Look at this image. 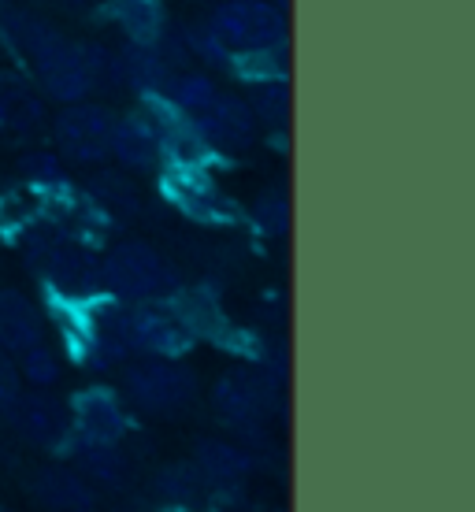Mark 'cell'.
Masks as SVG:
<instances>
[{"instance_id": "obj_1", "label": "cell", "mask_w": 475, "mask_h": 512, "mask_svg": "<svg viewBox=\"0 0 475 512\" xmlns=\"http://www.w3.org/2000/svg\"><path fill=\"white\" fill-rule=\"evenodd\" d=\"M101 290L119 305H164L179 290V271L149 242H119L101 260Z\"/></svg>"}, {"instance_id": "obj_2", "label": "cell", "mask_w": 475, "mask_h": 512, "mask_svg": "<svg viewBox=\"0 0 475 512\" xmlns=\"http://www.w3.org/2000/svg\"><path fill=\"white\" fill-rule=\"evenodd\" d=\"M208 34L227 56L271 52L286 41V19L271 0H227L208 15Z\"/></svg>"}, {"instance_id": "obj_3", "label": "cell", "mask_w": 475, "mask_h": 512, "mask_svg": "<svg viewBox=\"0 0 475 512\" xmlns=\"http://www.w3.org/2000/svg\"><path fill=\"white\" fill-rule=\"evenodd\" d=\"M26 256L34 260V268L45 275L52 290L67 301H90L93 294H101V264L82 245L34 234L26 242Z\"/></svg>"}, {"instance_id": "obj_4", "label": "cell", "mask_w": 475, "mask_h": 512, "mask_svg": "<svg viewBox=\"0 0 475 512\" xmlns=\"http://www.w3.org/2000/svg\"><path fill=\"white\" fill-rule=\"evenodd\" d=\"M123 390L138 409L153 412V416H175V412L190 409V401L197 397V379L179 360L149 357L130 364L123 375Z\"/></svg>"}, {"instance_id": "obj_5", "label": "cell", "mask_w": 475, "mask_h": 512, "mask_svg": "<svg viewBox=\"0 0 475 512\" xmlns=\"http://www.w3.org/2000/svg\"><path fill=\"white\" fill-rule=\"evenodd\" d=\"M271 401H275V386L257 368H231L212 386V412L231 431H257L268 420Z\"/></svg>"}, {"instance_id": "obj_6", "label": "cell", "mask_w": 475, "mask_h": 512, "mask_svg": "<svg viewBox=\"0 0 475 512\" xmlns=\"http://www.w3.org/2000/svg\"><path fill=\"white\" fill-rule=\"evenodd\" d=\"M112 130H116V116L104 104H67L64 112L52 123V138L60 156L75 160V164H97L108 156L112 145Z\"/></svg>"}, {"instance_id": "obj_7", "label": "cell", "mask_w": 475, "mask_h": 512, "mask_svg": "<svg viewBox=\"0 0 475 512\" xmlns=\"http://www.w3.org/2000/svg\"><path fill=\"white\" fill-rule=\"evenodd\" d=\"M4 420L12 423V431L23 442L38 449H60L67 446L71 438V420H67V409L49 394H38V390H19L15 401L0 412Z\"/></svg>"}, {"instance_id": "obj_8", "label": "cell", "mask_w": 475, "mask_h": 512, "mask_svg": "<svg viewBox=\"0 0 475 512\" xmlns=\"http://www.w3.org/2000/svg\"><path fill=\"white\" fill-rule=\"evenodd\" d=\"M71 420V438H78V446H119V438L127 435V412L119 401L116 390H82L67 409Z\"/></svg>"}, {"instance_id": "obj_9", "label": "cell", "mask_w": 475, "mask_h": 512, "mask_svg": "<svg viewBox=\"0 0 475 512\" xmlns=\"http://www.w3.org/2000/svg\"><path fill=\"white\" fill-rule=\"evenodd\" d=\"M130 349L156 360H179L193 349V338L186 334L167 305H134L127 308Z\"/></svg>"}, {"instance_id": "obj_10", "label": "cell", "mask_w": 475, "mask_h": 512, "mask_svg": "<svg viewBox=\"0 0 475 512\" xmlns=\"http://www.w3.org/2000/svg\"><path fill=\"white\" fill-rule=\"evenodd\" d=\"M190 123L205 138L208 149H245L253 141V134H257V119L249 112V101H242L238 93L223 90L197 116H190Z\"/></svg>"}, {"instance_id": "obj_11", "label": "cell", "mask_w": 475, "mask_h": 512, "mask_svg": "<svg viewBox=\"0 0 475 512\" xmlns=\"http://www.w3.org/2000/svg\"><path fill=\"white\" fill-rule=\"evenodd\" d=\"M171 78L175 67L167 64L156 45H127L123 52H112V82H123L145 97H164Z\"/></svg>"}, {"instance_id": "obj_12", "label": "cell", "mask_w": 475, "mask_h": 512, "mask_svg": "<svg viewBox=\"0 0 475 512\" xmlns=\"http://www.w3.org/2000/svg\"><path fill=\"white\" fill-rule=\"evenodd\" d=\"M167 197L182 208L186 216L201 219V223H223L231 219V205L227 197L212 186V179H201L193 167H179V175L167 179Z\"/></svg>"}, {"instance_id": "obj_13", "label": "cell", "mask_w": 475, "mask_h": 512, "mask_svg": "<svg viewBox=\"0 0 475 512\" xmlns=\"http://www.w3.org/2000/svg\"><path fill=\"white\" fill-rule=\"evenodd\" d=\"M108 156H116L119 164L130 171H153L160 164V141H156L153 123L145 116H123L116 119Z\"/></svg>"}, {"instance_id": "obj_14", "label": "cell", "mask_w": 475, "mask_h": 512, "mask_svg": "<svg viewBox=\"0 0 475 512\" xmlns=\"http://www.w3.org/2000/svg\"><path fill=\"white\" fill-rule=\"evenodd\" d=\"M45 327H41L38 308L30 305V297H23L19 290H0V349L4 353H23V349L45 342L41 338Z\"/></svg>"}, {"instance_id": "obj_15", "label": "cell", "mask_w": 475, "mask_h": 512, "mask_svg": "<svg viewBox=\"0 0 475 512\" xmlns=\"http://www.w3.org/2000/svg\"><path fill=\"white\" fill-rule=\"evenodd\" d=\"M30 498L49 512H90L93 487L78 472H67V468H45V472L30 483Z\"/></svg>"}, {"instance_id": "obj_16", "label": "cell", "mask_w": 475, "mask_h": 512, "mask_svg": "<svg viewBox=\"0 0 475 512\" xmlns=\"http://www.w3.org/2000/svg\"><path fill=\"white\" fill-rule=\"evenodd\" d=\"M45 123V108L19 75H0V130L26 138Z\"/></svg>"}, {"instance_id": "obj_17", "label": "cell", "mask_w": 475, "mask_h": 512, "mask_svg": "<svg viewBox=\"0 0 475 512\" xmlns=\"http://www.w3.org/2000/svg\"><path fill=\"white\" fill-rule=\"evenodd\" d=\"M4 34H8L15 49L23 52L26 60L34 64V71H38L52 52L67 41L56 26L45 23V19H38V15H30V12H4Z\"/></svg>"}, {"instance_id": "obj_18", "label": "cell", "mask_w": 475, "mask_h": 512, "mask_svg": "<svg viewBox=\"0 0 475 512\" xmlns=\"http://www.w3.org/2000/svg\"><path fill=\"white\" fill-rule=\"evenodd\" d=\"M193 468L205 475V483H238L249 475V453L219 438H201L193 446Z\"/></svg>"}, {"instance_id": "obj_19", "label": "cell", "mask_w": 475, "mask_h": 512, "mask_svg": "<svg viewBox=\"0 0 475 512\" xmlns=\"http://www.w3.org/2000/svg\"><path fill=\"white\" fill-rule=\"evenodd\" d=\"M112 12H116V23L123 26L130 45H156L164 38L160 0H112Z\"/></svg>"}, {"instance_id": "obj_20", "label": "cell", "mask_w": 475, "mask_h": 512, "mask_svg": "<svg viewBox=\"0 0 475 512\" xmlns=\"http://www.w3.org/2000/svg\"><path fill=\"white\" fill-rule=\"evenodd\" d=\"M78 475L86 479V483H101V487H127L130 479V464L127 457L119 453V446H82L78 453Z\"/></svg>"}, {"instance_id": "obj_21", "label": "cell", "mask_w": 475, "mask_h": 512, "mask_svg": "<svg viewBox=\"0 0 475 512\" xmlns=\"http://www.w3.org/2000/svg\"><path fill=\"white\" fill-rule=\"evenodd\" d=\"M205 490H208L205 475L193 468V461H171L156 472V494L164 501H171V505H179V509L193 505Z\"/></svg>"}, {"instance_id": "obj_22", "label": "cell", "mask_w": 475, "mask_h": 512, "mask_svg": "<svg viewBox=\"0 0 475 512\" xmlns=\"http://www.w3.org/2000/svg\"><path fill=\"white\" fill-rule=\"evenodd\" d=\"M15 372H19V379H26L30 386H52L56 379H60V357H56L45 342H38V346H30L19 353Z\"/></svg>"}, {"instance_id": "obj_23", "label": "cell", "mask_w": 475, "mask_h": 512, "mask_svg": "<svg viewBox=\"0 0 475 512\" xmlns=\"http://www.w3.org/2000/svg\"><path fill=\"white\" fill-rule=\"evenodd\" d=\"M253 119H264V123H275L283 127L286 116H290V93H286V82H257V93H253V104H249Z\"/></svg>"}, {"instance_id": "obj_24", "label": "cell", "mask_w": 475, "mask_h": 512, "mask_svg": "<svg viewBox=\"0 0 475 512\" xmlns=\"http://www.w3.org/2000/svg\"><path fill=\"white\" fill-rule=\"evenodd\" d=\"M93 197H97L104 208L123 212V216L138 212V190H134L123 175H112V171H104V175H97V179H93Z\"/></svg>"}, {"instance_id": "obj_25", "label": "cell", "mask_w": 475, "mask_h": 512, "mask_svg": "<svg viewBox=\"0 0 475 512\" xmlns=\"http://www.w3.org/2000/svg\"><path fill=\"white\" fill-rule=\"evenodd\" d=\"M253 216H257V223L268 234L286 231V223H290V205H286V193L283 190L260 193L257 205H253Z\"/></svg>"}, {"instance_id": "obj_26", "label": "cell", "mask_w": 475, "mask_h": 512, "mask_svg": "<svg viewBox=\"0 0 475 512\" xmlns=\"http://www.w3.org/2000/svg\"><path fill=\"white\" fill-rule=\"evenodd\" d=\"M182 49L190 52V56H197V60H208V64H216V67L231 64V56L219 49V41L208 34L205 23H193L190 30H186V41H182Z\"/></svg>"}, {"instance_id": "obj_27", "label": "cell", "mask_w": 475, "mask_h": 512, "mask_svg": "<svg viewBox=\"0 0 475 512\" xmlns=\"http://www.w3.org/2000/svg\"><path fill=\"white\" fill-rule=\"evenodd\" d=\"M23 171L30 182H60V160H56L52 153L23 156Z\"/></svg>"}, {"instance_id": "obj_28", "label": "cell", "mask_w": 475, "mask_h": 512, "mask_svg": "<svg viewBox=\"0 0 475 512\" xmlns=\"http://www.w3.org/2000/svg\"><path fill=\"white\" fill-rule=\"evenodd\" d=\"M19 390H23V379H19V372H15V360L0 349V412L12 405Z\"/></svg>"}, {"instance_id": "obj_29", "label": "cell", "mask_w": 475, "mask_h": 512, "mask_svg": "<svg viewBox=\"0 0 475 512\" xmlns=\"http://www.w3.org/2000/svg\"><path fill=\"white\" fill-rule=\"evenodd\" d=\"M212 4H227V0H212Z\"/></svg>"}]
</instances>
